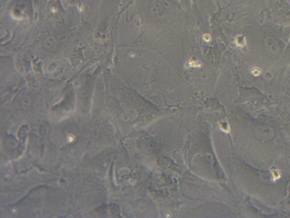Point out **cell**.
I'll return each mask as SVG.
<instances>
[{
	"instance_id": "1",
	"label": "cell",
	"mask_w": 290,
	"mask_h": 218,
	"mask_svg": "<svg viewBox=\"0 0 290 218\" xmlns=\"http://www.w3.org/2000/svg\"><path fill=\"white\" fill-rule=\"evenodd\" d=\"M67 140H68V141L69 142H72V141H73L74 140V137L73 136H68V138H67Z\"/></svg>"
}]
</instances>
